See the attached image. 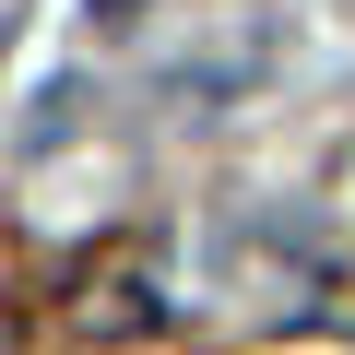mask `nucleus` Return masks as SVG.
I'll return each instance as SVG.
<instances>
[{"label": "nucleus", "mask_w": 355, "mask_h": 355, "mask_svg": "<svg viewBox=\"0 0 355 355\" xmlns=\"http://www.w3.org/2000/svg\"><path fill=\"white\" fill-rule=\"evenodd\" d=\"M83 320H95V331H142V320H154V284H142V272H107V284L83 296Z\"/></svg>", "instance_id": "nucleus-1"}, {"label": "nucleus", "mask_w": 355, "mask_h": 355, "mask_svg": "<svg viewBox=\"0 0 355 355\" xmlns=\"http://www.w3.org/2000/svg\"><path fill=\"white\" fill-rule=\"evenodd\" d=\"M83 12H95V24H130V12H154V0H83Z\"/></svg>", "instance_id": "nucleus-2"}]
</instances>
